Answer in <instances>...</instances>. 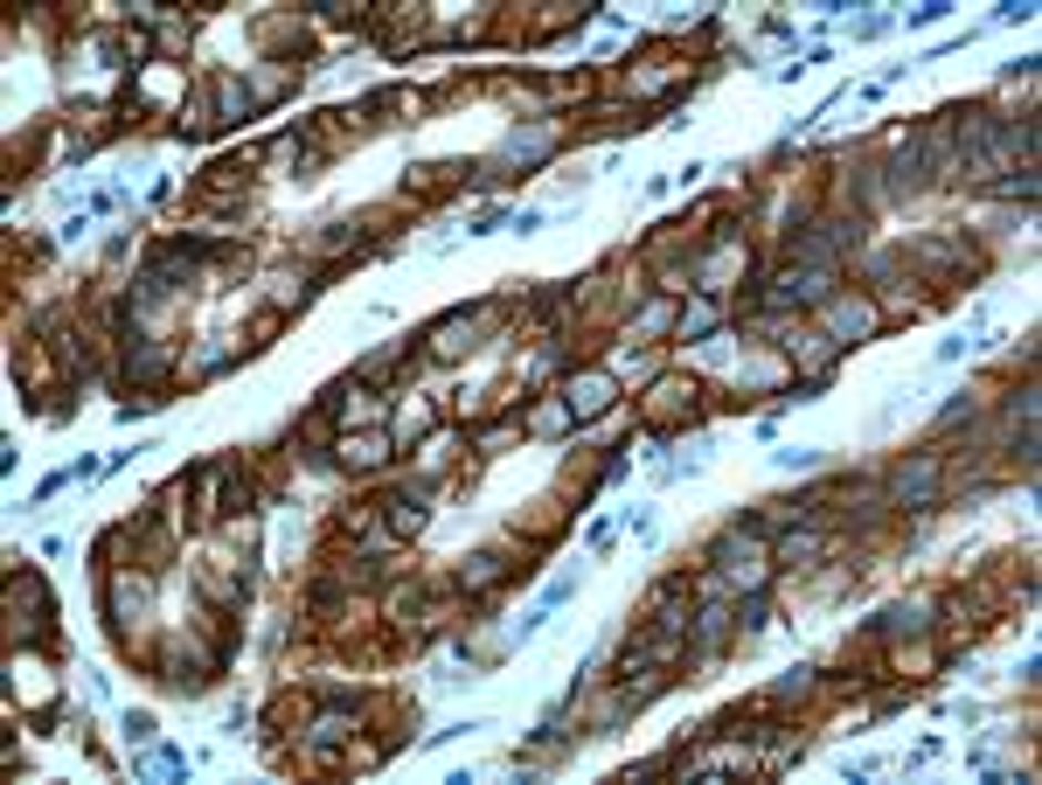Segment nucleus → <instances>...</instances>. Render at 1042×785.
Masks as SVG:
<instances>
[{
	"instance_id": "nucleus-1",
	"label": "nucleus",
	"mask_w": 1042,
	"mask_h": 785,
	"mask_svg": "<svg viewBox=\"0 0 1042 785\" xmlns=\"http://www.w3.org/2000/svg\"><path fill=\"white\" fill-rule=\"evenodd\" d=\"M563 404H570V417H597V410L612 404V376H597V369H591V376H578V383L563 389Z\"/></svg>"
},
{
	"instance_id": "nucleus-2",
	"label": "nucleus",
	"mask_w": 1042,
	"mask_h": 785,
	"mask_svg": "<svg viewBox=\"0 0 1042 785\" xmlns=\"http://www.w3.org/2000/svg\"><path fill=\"white\" fill-rule=\"evenodd\" d=\"M341 459H348V466H361V473H376V466L389 459V438H382V431H361V438L348 431V438H341Z\"/></svg>"
},
{
	"instance_id": "nucleus-3",
	"label": "nucleus",
	"mask_w": 1042,
	"mask_h": 785,
	"mask_svg": "<svg viewBox=\"0 0 1042 785\" xmlns=\"http://www.w3.org/2000/svg\"><path fill=\"white\" fill-rule=\"evenodd\" d=\"M459 584H466V591H487V584H501V557H493V549H480V557H466Z\"/></svg>"
}]
</instances>
